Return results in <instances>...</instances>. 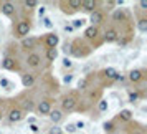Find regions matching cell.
<instances>
[{"mask_svg":"<svg viewBox=\"0 0 147 134\" xmlns=\"http://www.w3.org/2000/svg\"><path fill=\"white\" fill-rule=\"evenodd\" d=\"M93 51V47L91 45H88L86 40H74L71 41V50H69V53L73 55V56H78V58H86L89 56Z\"/></svg>","mask_w":147,"mask_h":134,"instance_id":"6da1fadb","label":"cell"},{"mask_svg":"<svg viewBox=\"0 0 147 134\" xmlns=\"http://www.w3.org/2000/svg\"><path fill=\"white\" fill-rule=\"evenodd\" d=\"M78 104H80V98H78L76 91L65 94L61 98V113H73L78 109Z\"/></svg>","mask_w":147,"mask_h":134,"instance_id":"7a4b0ae2","label":"cell"},{"mask_svg":"<svg viewBox=\"0 0 147 134\" xmlns=\"http://www.w3.org/2000/svg\"><path fill=\"white\" fill-rule=\"evenodd\" d=\"M30 32H32V22L27 20V18L18 20L17 25L13 27V35L17 37V38H20V40L27 38L28 35H30Z\"/></svg>","mask_w":147,"mask_h":134,"instance_id":"3957f363","label":"cell"},{"mask_svg":"<svg viewBox=\"0 0 147 134\" xmlns=\"http://www.w3.org/2000/svg\"><path fill=\"white\" fill-rule=\"evenodd\" d=\"M83 40L86 41H96V45L94 47H99L102 40H101V32H99V27H93V25H89V27L84 28V38Z\"/></svg>","mask_w":147,"mask_h":134,"instance_id":"277c9868","label":"cell"},{"mask_svg":"<svg viewBox=\"0 0 147 134\" xmlns=\"http://www.w3.org/2000/svg\"><path fill=\"white\" fill-rule=\"evenodd\" d=\"M58 5H60L61 12L63 14H68V15H73L76 12H80L81 10V0H68V2H58Z\"/></svg>","mask_w":147,"mask_h":134,"instance_id":"5b68a950","label":"cell"},{"mask_svg":"<svg viewBox=\"0 0 147 134\" xmlns=\"http://www.w3.org/2000/svg\"><path fill=\"white\" fill-rule=\"evenodd\" d=\"M0 66H2V70H5V71H20V63L12 55H5L2 58Z\"/></svg>","mask_w":147,"mask_h":134,"instance_id":"8992f818","label":"cell"},{"mask_svg":"<svg viewBox=\"0 0 147 134\" xmlns=\"http://www.w3.org/2000/svg\"><path fill=\"white\" fill-rule=\"evenodd\" d=\"M119 37H121L119 28L116 27V25H109V27L104 30V33H102V38H101V40L104 41V43H116V41L119 40Z\"/></svg>","mask_w":147,"mask_h":134,"instance_id":"52a82bcc","label":"cell"},{"mask_svg":"<svg viewBox=\"0 0 147 134\" xmlns=\"http://www.w3.org/2000/svg\"><path fill=\"white\" fill-rule=\"evenodd\" d=\"M98 74H99L101 80H104V81H107L109 85H113L114 81H116V78L119 76V71L113 66H107V68H102Z\"/></svg>","mask_w":147,"mask_h":134,"instance_id":"ba28073f","label":"cell"},{"mask_svg":"<svg viewBox=\"0 0 147 134\" xmlns=\"http://www.w3.org/2000/svg\"><path fill=\"white\" fill-rule=\"evenodd\" d=\"M51 109H53V103H51L50 98H43V99H40L38 103H36V106H35V111L40 114V116H48Z\"/></svg>","mask_w":147,"mask_h":134,"instance_id":"9c48e42d","label":"cell"},{"mask_svg":"<svg viewBox=\"0 0 147 134\" xmlns=\"http://www.w3.org/2000/svg\"><path fill=\"white\" fill-rule=\"evenodd\" d=\"M127 80L134 83V85H139L142 81L146 80V70H142V68H134L131 70L129 73H127Z\"/></svg>","mask_w":147,"mask_h":134,"instance_id":"30bf717a","label":"cell"},{"mask_svg":"<svg viewBox=\"0 0 147 134\" xmlns=\"http://www.w3.org/2000/svg\"><path fill=\"white\" fill-rule=\"evenodd\" d=\"M25 65L28 68H32V70H38L41 66V55L36 53V51H32V53L27 55V58H25Z\"/></svg>","mask_w":147,"mask_h":134,"instance_id":"8fae6325","label":"cell"},{"mask_svg":"<svg viewBox=\"0 0 147 134\" xmlns=\"http://www.w3.org/2000/svg\"><path fill=\"white\" fill-rule=\"evenodd\" d=\"M36 47H38V38H35V37H32V35H28L27 38L20 40V48L23 50V51L32 53V51H35Z\"/></svg>","mask_w":147,"mask_h":134,"instance_id":"7c38bea8","label":"cell"},{"mask_svg":"<svg viewBox=\"0 0 147 134\" xmlns=\"http://www.w3.org/2000/svg\"><path fill=\"white\" fill-rule=\"evenodd\" d=\"M89 22H91L93 27H99V25H102L106 22V14L101 8H98V10H94V12L89 14Z\"/></svg>","mask_w":147,"mask_h":134,"instance_id":"4fadbf2b","label":"cell"},{"mask_svg":"<svg viewBox=\"0 0 147 134\" xmlns=\"http://www.w3.org/2000/svg\"><path fill=\"white\" fill-rule=\"evenodd\" d=\"M111 18L114 23H126V22H129V14L126 8H114Z\"/></svg>","mask_w":147,"mask_h":134,"instance_id":"5bb4252c","label":"cell"},{"mask_svg":"<svg viewBox=\"0 0 147 134\" xmlns=\"http://www.w3.org/2000/svg\"><path fill=\"white\" fill-rule=\"evenodd\" d=\"M43 45H45V48H58V45H60V37L55 33V32H50V33H47L45 37H43Z\"/></svg>","mask_w":147,"mask_h":134,"instance_id":"9a60e30c","label":"cell"},{"mask_svg":"<svg viewBox=\"0 0 147 134\" xmlns=\"http://www.w3.org/2000/svg\"><path fill=\"white\" fill-rule=\"evenodd\" d=\"M7 118H8L10 122H20V121L25 119V113H23L18 106H13V108H10V109H8Z\"/></svg>","mask_w":147,"mask_h":134,"instance_id":"2e32d148","label":"cell"},{"mask_svg":"<svg viewBox=\"0 0 147 134\" xmlns=\"http://www.w3.org/2000/svg\"><path fill=\"white\" fill-rule=\"evenodd\" d=\"M0 12H2V15L12 18V17H15V14H17V5H15L13 2H2V3H0Z\"/></svg>","mask_w":147,"mask_h":134,"instance_id":"e0dca14e","label":"cell"},{"mask_svg":"<svg viewBox=\"0 0 147 134\" xmlns=\"http://www.w3.org/2000/svg\"><path fill=\"white\" fill-rule=\"evenodd\" d=\"M22 85H23V88H33L36 85V74L35 73H23L22 74Z\"/></svg>","mask_w":147,"mask_h":134,"instance_id":"ac0fdd59","label":"cell"},{"mask_svg":"<svg viewBox=\"0 0 147 134\" xmlns=\"http://www.w3.org/2000/svg\"><path fill=\"white\" fill-rule=\"evenodd\" d=\"M98 7H99V2L98 0H81V10H84L88 14L98 10Z\"/></svg>","mask_w":147,"mask_h":134,"instance_id":"d6986e66","label":"cell"},{"mask_svg":"<svg viewBox=\"0 0 147 134\" xmlns=\"http://www.w3.org/2000/svg\"><path fill=\"white\" fill-rule=\"evenodd\" d=\"M35 106H36V103L32 98H22L18 108H20L23 113H27V111H35Z\"/></svg>","mask_w":147,"mask_h":134,"instance_id":"ffe728a7","label":"cell"},{"mask_svg":"<svg viewBox=\"0 0 147 134\" xmlns=\"http://www.w3.org/2000/svg\"><path fill=\"white\" fill-rule=\"evenodd\" d=\"M134 118V113L131 109H121L119 114H117V119L122 121V122H131Z\"/></svg>","mask_w":147,"mask_h":134,"instance_id":"44dd1931","label":"cell"},{"mask_svg":"<svg viewBox=\"0 0 147 134\" xmlns=\"http://www.w3.org/2000/svg\"><path fill=\"white\" fill-rule=\"evenodd\" d=\"M48 118H50V119H51V122L56 126V124H58V122H61V119H63V113H61V109H51V111H50V114H48Z\"/></svg>","mask_w":147,"mask_h":134,"instance_id":"7402d4cb","label":"cell"},{"mask_svg":"<svg viewBox=\"0 0 147 134\" xmlns=\"http://www.w3.org/2000/svg\"><path fill=\"white\" fill-rule=\"evenodd\" d=\"M136 27H137V30H139L140 33H146V32H147V17H146V15H140V17H137Z\"/></svg>","mask_w":147,"mask_h":134,"instance_id":"603a6c76","label":"cell"},{"mask_svg":"<svg viewBox=\"0 0 147 134\" xmlns=\"http://www.w3.org/2000/svg\"><path fill=\"white\" fill-rule=\"evenodd\" d=\"M45 58H47L48 63H53L58 58V48H48V50H45Z\"/></svg>","mask_w":147,"mask_h":134,"instance_id":"cb8c5ba5","label":"cell"},{"mask_svg":"<svg viewBox=\"0 0 147 134\" xmlns=\"http://www.w3.org/2000/svg\"><path fill=\"white\" fill-rule=\"evenodd\" d=\"M140 98H142V93H140L139 89H134V91H129L127 93V101L129 103H137V101H140Z\"/></svg>","mask_w":147,"mask_h":134,"instance_id":"d4e9b609","label":"cell"},{"mask_svg":"<svg viewBox=\"0 0 147 134\" xmlns=\"http://www.w3.org/2000/svg\"><path fill=\"white\" fill-rule=\"evenodd\" d=\"M89 78L88 76H84V78H81L80 81H78V91H88L89 89Z\"/></svg>","mask_w":147,"mask_h":134,"instance_id":"484cf974","label":"cell"},{"mask_svg":"<svg viewBox=\"0 0 147 134\" xmlns=\"http://www.w3.org/2000/svg\"><path fill=\"white\" fill-rule=\"evenodd\" d=\"M102 129H104L106 134H113L114 131H116V122H114V121H106V122L102 124Z\"/></svg>","mask_w":147,"mask_h":134,"instance_id":"4316f807","label":"cell"},{"mask_svg":"<svg viewBox=\"0 0 147 134\" xmlns=\"http://www.w3.org/2000/svg\"><path fill=\"white\" fill-rule=\"evenodd\" d=\"M107 109H109V103H107L106 98H101L99 101H98V111L99 113H106Z\"/></svg>","mask_w":147,"mask_h":134,"instance_id":"83f0119b","label":"cell"},{"mask_svg":"<svg viewBox=\"0 0 147 134\" xmlns=\"http://www.w3.org/2000/svg\"><path fill=\"white\" fill-rule=\"evenodd\" d=\"M23 7L27 8V10H35V8H38V2L36 0H25Z\"/></svg>","mask_w":147,"mask_h":134,"instance_id":"f1b7e54d","label":"cell"},{"mask_svg":"<svg viewBox=\"0 0 147 134\" xmlns=\"http://www.w3.org/2000/svg\"><path fill=\"white\" fill-rule=\"evenodd\" d=\"M84 25H86V20H84V18H76V20L71 22V27H73L74 30H78V28H83Z\"/></svg>","mask_w":147,"mask_h":134,"instance_id":"f546056e","label":"cell"},{"mask_svg":"<svg viewBox=\"0 0 147 134\" xmlns=\"http://www.w3.org/2000/svg\"><path fill=\"white\" fill-rule=\"evenodd\" d=\"M99 3H102V5H104V10H102L104 14H106V12L114 10V7H116V2H114V0H109V2H99Z\"/></svg>","mask_w":147,"mask_h":134,"instance_id":"4dcf8cb0","label":"cell"},{"mask_svg":"<svg viewBox=\"0 0 147 134\" xmlns=\"http://www.w3.org/2000/svg\"><path fill=\"white\" fill-rule=\"evenodd\" d=\"M65 131H66L68 134H74L78 129H76V126H74V122H69V124H66V126H65Z\"/></svg>","mask_w":147,"mask_h":134,"instance_id":"1f68e13d","label":"cell"},{"mask_svg":"<svg viewBox=\"0 0 147 134\" xmlns=\"http://www.w3.org/2000/svg\"><path fill=\"white\" fill-rule=\"evenodd\" d=\"M43 25H45V27L47 28H53V22H51V18H50V17H43Z\"/></svg>","mask_w":147,"mask_h":134,"instance_id":"d6a6232c","label":"cell"},{"mask_svg":"<svg viewBox=\"0 0 147 134\" xmlns=\"http://www.w3.org/2000/svg\"><path fill=\"white\" fill-rule=\"evenodd\" d=\"M48 134H63V129L58 127V126H53L50 131H48Z\"/></svg>","mask_w":147,"mask_h":134,"instance_id":"836d02e7","label":"cell"},{"mask_svg":"<svg viewBox=\"0 0 147 134\" xmlns=\"http://www.w3.org/2000/svg\"><path fill=\"white\" fill-rule=\"evenodd\" d=\"M73 81V74H65V78H63V83L65 85H69Z\"/></svg>","mask_w":147,"mask_h":134,"instance_id":"e575fe53","label":"cell"},{"mask_svg":"<svg viewBox=\"0 0 147 134\" xmlns=\"http://www.w3.org/2000/svg\"><path fill=\"white\" fill-rule=\"evenodd\" d=\"M63 66L65 68H71L73 66V61L69 60V58H65V60H63Z\"/></svg>","mask_w":147,"mask_h":134,"instance_id":"d590c367","label":"cell"},{"mask_svg":"<svg viewBox=\"0 0 147 134\" xmlns=\"http://www.w3.org/2000/svg\"><path fill=\"white\" fill-rule=\"evenodd\" d=\"M45 14H47V7H43V5H41V7H38V15H40L41 18L45 17Z\"/></svg>","mask_w":147,"mask_h":134,"instance_id":"8d00e7d4","label":"cell"},{"mask_svg":"<svg viewBox=\"0 0 147 134\" xmlns=\"http://www.w3.org/2000/svg\"><path fill=\"white\" fill-rule=\"evenodd\" d=\"M69 50H71V41H66V43H65V48H63V51H65V53H69Z\"/></svg>","mask_w":147,"mask_h":134,"instance_id":"74e56055","label":"cell"},{"mask_svg":"<svg viewBox=\"0 0 147 134\" xmlns=\"http://www.w3.org/2000/svg\"><path fill=\"white\" fill-rule=\"evenodd\" d=\"M139 7L140 10H147V0H139Z\"/></svg>","mask_w":147,"mask_h":134,"instance_id":"f35d334b","label":"cell"},{"mask_svg":"<svg viewBox=\"0 0 147 134\" xmlns=\"http://www.w3.org/2000/svg\"><path fill=\"white\" fill-rule=\"evenodd\" d=\"M10 83H8V80L7 78H0V86H3V88H7Z\"/></svg>","mask_w":147,"mask_h":134,"instance_id":"ab89813d","label":"cell"},{"mask_svg":"<svg viewBox=\"0 0 147 134\" xmlns=\"http://www.w3.org/2000/svg\"><path fill=\"white\" fill-rule=\"evenodd\" d=\"M65 32H68V33H73L74 28L71 27V23H68V25H65Z\"/></svg>","mask_w":147,"mask_h":134,"instance_id":"60d3db41","label":"cell"},{"mask_svg":"<svg viewBox=\"0 0 147 134\" xmlns=\"http://www.w3.org/2000/svg\"><path fill=\"white\" fill-rule=\"evenodd\" d=\"M30 131H32V133H38V124H30Z\"/></svg>","mask_w":147,"mask_h":134,"instance_id":"b9f144b4","label":"cell"},{"mask_svg":"<svg viewBox=\"0 0 147 134\" xmlns=\"http://www.w3.org/2000/svg\"><path fill=\"white\" fill-rule=\"evenodd\" d=\"M74 126H76V129H83V127H84V122H83V121H80V122H74Z\"/></svg>","mask_w":147,"mask_h":134,"instance_id":"7bdbcfd3","label":"cell"},{"mask_svg":"<svg viewBox=\"0 0 147 134\" xmlns=\"http://www.w3.org/2000/svg\"><path fill=\"white\" fill-rule=\"evenodd\" d=\"M2 118H3V113H2V109H0V121H2Z\"/></svg>","mask_w":147,"mask_h":134,"instance_id":"ee69618b","label":"cell"}]
</instances>
